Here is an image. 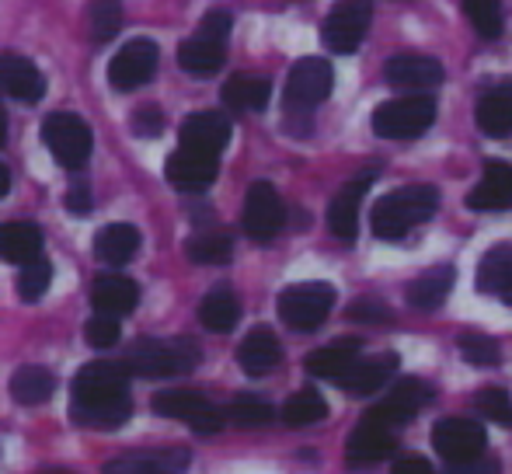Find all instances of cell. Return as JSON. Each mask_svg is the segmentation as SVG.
I'll use <instances>...</instances> for the list:
<instances>
[{"label": "cell", "mask_w": 512, "mask_h": 474, "mask_svg": "<svg viewBox=\"0 0 512 474\" xmlns=\"http://www.w3.org/2000/svg\"><path fill=\"white\" fill-rule=\"evenodd\" d=\"M241 227L244 234L255 244H269L276 241L279 231L286 227V206L279 199V192L269 182H255L248 189L244 199V213H241Z\"/></svg>", "instance_id": "cell-9"}, {"label": "cell", "mask_w": 512, "mask_h": 474, "mask_svg": "<svg viewBox=\"0 0 512 474\" xmlns=\"http://www.w3.org/2000/svg\"><path fill=\"white\" fill-rule=\"evenodd\" d=\"M398 363L401 359L394 353H380V356H359L342 377L335 380L345 394L352 398H366V394H377L380 387H387L398 373Z\"/></svg>", "instance_id": "cell-16"}, {"label": "cell", "mask_w": 512, "mask_h": 474, "mask_svg": "<svg viewBox=\"0 0 512 474\" xmlns=\"http://www.w3.org/2000/svg\"><path fill=\"white\" fill-rule=\"evenodd\" d=\"M0 258L11 265H28L42 258V231L28 220L0 224Z\"/></svg>", "instance_id": "cell-28"}, {"label": "cell", "mask_w": 512, "mask_h": 474, "mask_svg": "<svg viewBox=\"0 0 512 474\" xmlns=\"http://www.w3.org/2000/svg\"><path fill=\"white\" fill-rule=\"evenodd\" d=\"M220 175V154H206L196 147H178L168 157V182L178 192H206Z\"/></svg>", "instance_id": "cell-15"}, {"label": "cell", "mask_w": 512, "mask_h": 474, "mask_svg": "<svg viewBox=\"0 0 512 474\" xmlns=\"http://www.w3.org/2000/svg\"><path fill=\"white\" fill-rule=\"evenodd\" d=\"M387 84L398 91H432L443 84V67L439 60L432 56H422V53H401V56H391L387 60V70H384Z\"/></svg>", "instance_id": "cell-18"}, {"label": "cell", "mask_w": 512, "mask_h": 474, "mask_svg": "<svg viewBox=\"0 0 512 474\" xmlns=\"http://www.w3.org/2000/svg\"><path fill=\"white\" fill-rule=\"evenodd\" d=\"M157 63H161V49L150 39H133L112 56V63H108V81H112L115 91H136L154 81Z\"/></svg>", "instance_id": "cell-11"}, {"label": "cell", "mask_w": 512, "mask_h": 474, "mask_svg": "<svg viewBox=\"0 0 512 474\" xmlns=\"http://www.w3.org/2000/svg\"><path fill=\"white\" fill-rule=\"evenodd\" d=\"M432 398V387L425 384V380L418 377H405L398 380V384L387 391V398H380L377 405L366 412V419L373 422H384V426H405V422H411L418 415V408L425 405V401Z\"/></svg>", "instance_id": "cell-13"}, {"label": "cell", "mask_w": 512, "mask_h": 474, "mask_svg": "<svg viewBox=\"0 0 512 474\" xmlns=\"http://www.w3.org/2000/svg\"><path fill=\"white\" fill-rule=\"evenodd\" d=\"M460 353L471 366H499V346H495V339H488V335H478V332H464L460 335Z\"/></svg>", "instance_id": "cell-42"}, {"label": "cell", "mask_w": 512, "mask_h": 474, "mask_svg": "<svg viewBox=\"0 0 512 474\" xmlns=\"http://www.w3.org/2000/svg\"><path fill=\"white\" fill-rule=\"evenodd\" d=\"M223 60H227V42L206 39V35H192L189 42L178 46V67L192 77H213L220 74Z\"/></svg>", "instance_id": "cell-29"}, {"label": "cell", "mask_w": 512, "mask_h": 474, "mask_svg": "<svg viewBox=\"0 0 512 474\" xmlns=\"http://www.w3.org/2000/svg\"><path fill=\"white\" fill-rule=\"evenodd\" d=\"M436 122V102L429 95H405L377 105L373 112V133L384 140H418Z\"/></svg>", "instance_id": "cell-4"}, {"label": "cell", "mask_w": 512, "mask_h": 474, "mask_svg": "<svg viewBox=\"0 0 512 474\" xmlns=\"http://www.w3.org/2000/svg\"><path fill=\"white\" fill-rule=\"evenodd\" d=\"M272 98V84L255 74H234L223 84V102L234 112H265Z\"/></svg>", "instance_id": "cell-31"}, {"label": "cell", "mask_w": 512, "mask_h": 474, "mask_svg": "<svg viewBox=\"0 0 512 474\" xmlns=\"http://www.w3.org/2000/svg\"><path fill=\"white\" fill-rule=\"evenodd\" d=\"M42 474H74V471H63V468H53V471H42Z\"/></svg>", "instance_id": "cell-52"}, {"label": "cell", "mask_w": 512, "mask_h": 474, "mask_svg": "<svg viewBox=\"0 0 512 474\" xmlns=\"http://www.w3.org/2000/svg\"><path fill=\"white\" fill-rule=\"evenodd\" d=\"M185 255L196 265H227L230 255H234V241L223 231H199L185 241Z\"/></svg>", "instance_id": "cell-35"}, {"label": "cell", "mask_w": 512, "mask_h": 474, "mask_svg": "<svg viewBox=\"0 0 512 474\" xmlns=\"http://www.w3.org/2000/svg\"><path fill=\"white\" fill-rule=\"evenodd\" d=\"M370 21H373L370 0H338L335 11L324 21V46L331 53H356L363 46Z\"/></svg>", "instance_id": "cell-12"}, {"label": "cell", "mask_w": 512, "mask_h": 474, "mask_svg": "<svg viewBox=\"0 0 512 474\" xmlns=\"http://www.w3.org/2000/svg\"><path fill=\"white\" fill-rule=\"evenodd\" d=\"M7 189H11V171H7V164L0 161V199L7 196Z\"/></svg>", "instance_id": "cell-50"}, {"label": "cell", "mask_w": 512, "mask_h": 474, "mask_svg": "<svg viewBox=\"0 0 512 474\" xmlns=\"http://www.w3.org/2000/svg\"><path fill=\"white\" fill-rule=\"evenodd\" d=\"M49 283H53V265L46 262V258H35V262L21 265V276H18V297L21 300H39L42 293L49 290Z\"/></svg>", "instance_id": "cell-40"}, {"label": "cell", "mask_w": 512, "mask_h": 474, "mask_svg": "<svg viewBox=\"0 0 512 474\" xmlns=\"http://www.w3.org/2000/svg\"><path fill=\"white\" fill-rule=\"evenodd\" d=\"M4 140H7V116L0 112V147H4Z\"/></svg>", "instance_id": "cell-51"}, {"label": "cell", "mask_w": 512, "mask_h": 474, "mask_svg": "<svg viewBox=\"0 0 512 474\" xmlns=\"http://www.w3.org/2000/svg\"><path fill=\"white\" fill-rule=\"evenodd\" d=\"M432 447L446 464L474 461V457H485L488 433L478 419H439L432 429Z\"/></svg>", "instance_id": "cell-10"}, {"label": "cell", "mask_w": 512, "mask_h": 474, "mask_svg": "<svg viewBox=\"0 0 512 474\" xmlns=\"http://www.w3.org/2000/svg\"><path fill=\"white\" fill-rule=\"evenodd\" d=\"M394 450H398V440H394L391 426L363 419V426L345 443V464H349V468H370V464L387 461Z\"/></svg>", "instance_id": "cell-19"}, {"label": "cell", "mask_w": 512, "mask_h": 474, "mask_svg": "<svg viewBox=\"0 0 512 474\" xmlns=\"http://www.w3.org/2000/svg\"><path fill=\"white\" fill-rule=\"evenodd\" d=\"M203 359V349L199 342H192L189 335H175V339H143L136 342L126 353V370L136 373V377L147 380H161V377H182V373H192Z\"/></svg>", "instance_id": "cell-3"}, {"label": "cell", "mask_w": 512, "mask_h": 474, "mask_svg": "<svg viewBox=\"0 0 512 474\" xmlns=\"http://www.w3.org/2000/svg\"><path fill=\"white\" fill-rule=\"evenodd\" d=\"M328 419V401L314 391V387H304L297 391L290 401L283 405V422L290 429H304V426H314V422Z\"/></svg>", "instance_id": "cell-36"}, {"label": "cell", "mask_w": 512, "mask_h": 474, "mask_svg": "<svg viewBox=\"0 0 512 474\" xmlns=\"http://www.w3.org/2000/svg\"><path fill=\"white\" fill-rule=\"evenodd\" d=\"M391 474H436V471H432V464L425 461V457L405 454V457H398V461H394Z\"/></svg>", "instance_id": "cell-49"}, {"label": "cell", "mask_w": 512, "mask_h": 474, "mask_svg": "<svg viewBox=\"0 0 512 474\" xmlns=\"http://www.w3.org/2000/svg\"><path fill=\"white\" fill-rule=\"evenodd\" d=\"M119 318L115 314H95V318L84 325V339L95 349H112L119 342Z\"/></svg>", "instance_id": "cell-43"}, {"label": "cell", "mask_w": 512, "mask_h": 474, "mask_svg": "<svg viewBox=\"0 0 512 474\" xmlns=\"http://www.w3.org/2000/svg\"><path fill=\"white\" fill-rule=\"evenodd\" d=\"M56 391V373L46 366H21L11 373V398L18 405H42Z\"/></svg>", "instance_id": "cell-33"}, {"label": "cell", "mask_w": 512, "mask_h": 474, "mask_svg": "<svg viewBox=\"0 0 512 474\" xmlns=\"http://www.w3.org/2000/svg\"><path fill=\"white\" fill-rule=\"evenodd\" d=\"M70 419L84 429H122L133 419L126 363H88L70 384Z\"/></svg>", "instance_id": "cell-1"}, {"label": "cell", "mask_w": 512, "mask_h": 474, "mask_svg": "<svg viewBox=\"0 0 512 474\" xmlns=\"http://www.w3.org/2000/svg\"><path fill=\"white\" fill-rule=\"evenodd\" d=\"M283 359V346H279L276 332L272 328H251L244 335V342L237 346V363L248 377H265L272 373Z\"/></svg>", "instance_id": "cell-23"}, {"label": "cell", "mask_w": 512, "mask_h": 474, "mask_svg": "<svg viewBox=\"0 0 512 474\" xmlns=\"http://www.w3.org/2000/svg\"><path fill=\"white\" fill-rule=\"evenodd\" d=\"M474 408L481 412V419H492L499 422V426H512V401H509V391H502V387H481L478 394H474Z\"/></svg>", "instance_id": "cell-41"}, {"label": "cell", "mask_w": 512, "mask_h": 474, "mask_svg": "<svg viewBox=\"0 0 512 474\" xmlns=\"http://www.w3.org/2000/svg\"><path fill=\"white\" fill-rule=\"evenodd\" d=\"M230 119L223 112H196L182 122V147H196L206 154H223V147L230 143Z\"/></svg>", "instance_id": "cell-24"}, {"label": "cell", "mask_w": 512, "mask_h": 474, "mask_svg": "<svg viewBox=\"0 0 512 474\" xmlns=\"http://www.w3.org/2000/svg\"><path fill=\"white\" fill-rule=\"evenodd\" d=\"M335 307V286L328 283H297L279 293V318L293 332H314L328 321Z\"/></svg>", "instance_id": "cell-7"}, {"label": "cell", "mask_w": 512, "mask_h": 474, "mask_svg": "<svg viewBox=\"0 0 512 474\" xmlns=\"http://www.w3.org/2000/svg\"><path fill=\"white\" fill-rule=\"evenodd\" d=\"M439 210V192L432 185H405L373 203L370 227L380 241H401Z\"/></svg>", "instance_id": "cell-2"}, {"label": "cell", "mask_w": 512, "mask_h": 474, "mask_svg": "<svg viewBox=\"0 0 512 474\" xmlns=\"http://www.w3.org/2000/svg\"><path fill=\"white\" fill-rule=\"evenodd\" d=\"M467 206L478 213H502L512 206V164L509 161H488L481 182L471 189Z\"/></svg>", "instance_id": "cell-21"}, {"label": "cell", "mask_w": 512, "mask_h": 474, "mask_svg": "<svg viewBox=\"0 0 512 474\" xmlns=\"http://www.w3.org/2000/svg\"><path fill=\"white\" fill-rule=\"evenodd\" d=\"M91 304H95L98 314L126 318V314H133L136 304H140V286L129 276H122V272H105V276H98L95 286H91Z\"/></svg>", "instance_id": "cell-22"}, {"label": "cell", "mask_w": 512, "mask_h": 474, "mask_svg": "<svg viewBox=\"0 0 512 474\" xmlns=\"http://www.w3.org/2000/svg\"><path fill=\"white\" fill-rule=\"evenodd\" d=\"M129 126H133L136 136H143V140H154V136L164 133V112L157 109V105H140V109L133 112V119H129Z\"/></svg>", "instance_id": "cell-45"}, {"label": "cell", "mask_w": 512, "mask_h": 474, "mask_svg": "<svg viewBox=\"0 0 512 474\" xmlns=\"http://www.w3.org/2000/svg\"><path fill=\"white\" fill-rule=\"evenodd\" d=\"M189 464V447H161L115 457V461L105 464V474H185Z\"/></svg>", "instance_id": "cell-17"}, {"label": "cell", "mask_w": 512, "mask_h": 474, "mask_svg": "<svg viewBox=\"0 0 512 474\" xmlns=\"http://www.w3.org/2000/svg\"><path fill=\"white\" fill-rule=\"evenodd\" d=\"M345 314H349L352 321H363V325H387V321H391V307H387L384 300H377V297L352 300Z\"/></svg>", "instance_id": "cell-44"}, {"label": "cell", "mask_w": 512, "mask_h": 474, "mask_svg": "<svg viewBox=\"0 0 512 474\" xmlns=\"http://www.w3.org/2000/svg\"><path fill=\"white\" fill-rule=\"evenodd\" d=\"M331 84H335L331 63L321 56H304L286 77V112H307L310 116V109H317L331 95Z\"/></svg>", "instance_id": "cell-8"}, {"label": "cell", "mask_w": 512, "mask_h": 474, "mask_svg": "<svg viewBox=\"0 0 512 474\" xmlns=\"http://www.w3.org/2000/svg\"><path fill=\"white\" fill-rule=\"evenodd\" d=\"M474 119H478V129L492 140H502V136L512 133V84H495L481 95L478 109H474Z\"/></svg>", "instance_id": "cell-27"}, {"label": "cell", "mask_w": 512, "mask_h": 474, "mask_svg": "<svg viewBox=\"0 0 512 474\" xmlns=\"http://www.w3.org/2000/svg\"><path fill=\"white\" fill-rule=\"evenodd\" d=\"M42 143L56 157V164H63L67 171L84 168L91 157V147H95L88 122L74 116V112H53V116L42 119Z\"/></svg>", "instance_id": "cell-5"}, {"label": "cell", "mask_w": 512, "mask_h": 474, "mask_svg": "<svg viewBox=\"0 0 512 474\" xmlns=\"http://www.w3.org/2000/svg\"><path fill=\"white\" fill-rule=\"evenodd\" d=\"M499 461L492 457H474V461H460V464H446V474H499Z\"/></svg>", "instance_id": "cell-47"}, {"label": "cell", "mask_w": 512, "mask_h": 474, "mask_svg": "<svg viewBox=\"0 0 512 474\" xmlns=\"http://www.w3.org/2000/svg\"><path fill=\"white\" fill-rule=\"evenodd\" d=\"M478 290L512 307V244H495L478 265Z\"/></svg>", "instance_id": "cell-25"}, {"label": "cell", "mask_w": 512, "mask_h": 474, "mask_svg": "<svg viewBox=\"0 0 512 474\" xmlns=\"http://www.w3.org/2000/svg\"><path fill=\"white\" fill-rule=\"evenodd\" d=\"M199 321H203L209 332H230V328H237V321H241V304H237L234 290H227V286L209 290L203 297V304H199Z\"/></svg>", "instance_id": "cell-34"}, {"label": "cell", "mask_w": 512, "mask_h": 474, "mask_svg": "<svg viewBox=\"0 0 512 474\" xmlns=\"http://www.w3.org/2000/svg\"><path fill=\"white\" fill-rule=\"evenodd\" d=\"M122 28L119 0H91L88 4V32L95 42H112Z\"/></svg>", "instance_id": "cell-38"}, {"label": "cell", "mask_w": 512, "mask_h": 474, "mask_svg": "<svg viewBox=\"0 0 512 474\" xmlns=\"http://www.w3.org/2000/svg\"><path fill=\"white\" fill-rule=\"evenodd\" d=\"M91 189L84 182H74L70 185V192H67V210L70 213H77V217H88L91 213Z\"/></svg>", "instance_id": "cell-48"}, {"label": "cell", "mask_w": 512, "mask_h": 474, "mask_svg": "<svg viewBox=\"0 0 512 474\" xmlns=\"http://www.w3.org/2000/svg\"><path fill=\"white\" fill-rule=\"evenodd\" d=\"M464 14L481 39H499L502 35V25H506V21H502L499 0H464Z\"/></svg>", "instance_id": "cell-39"}, {"label": "cell", "mask_w": 512, "mask_h": 474, "mask_svg": "<svg viewBox=\"0 0 512 474\" xmlns=\"http://www.w3.org/2000/svg\"><path fill=\"white\" fill-rule=\"evenodd\" d=\"M150 408H154L161 419L185 422V426L196 429L199 436H216L227 426V412H223L220 405H213V401L199 391H161V394H154Z\"/></svg>", "instance_id": "cell-6"}, {"label": "cell", "mask_w": 512, "mask_h": 474, "mask_svg": "<svg viewBox=\"0 0 512 474\" xmlns=\"http://www.w3.org/2000/svg\"><path fill=\"white\" fill-rule=\"evenodd\" d=\"M230 14L223 11V7H213V11L206 14L203 21H199V35H206V39H216V42H227V35H230Z\"/></svg>", "instance_id": "cell-46"}, {"label": "cell", "mask_w": 512, "mask_h": 474, "mask_svg": "<svg viewBox=\"0 0 512 474\" xmlns=\"http://www.w3.org/2000/svg\"><path fill=\"white\" fill-rule=\"evenodd\" d=\"M0 91L11 95L14 102L35 105L46 95V77H42L39 67H35L32 60H25V56L0 53Z\"/></svg>", "instance_id": "cell-20"}, {"label": "cell", "mask_w": 512, "mask_h": 474, "mask_svg": "<svg viewBox=\"0 0 512 474\" xmlns=\"http://www.w3.org/2000/svg\"><path fill=\"white\" fill-rule=\"evenodd\" d=\"M453 279H457V269H453L450 262L432 265V269H425L418 279H411L408 304L415 307V311H436V307H443V300L450 297Z\"/></svg>", "instance_id": "cell-26"}, {"label": "cell", "mask_w": 512, "mask_h": 474, "mask_svg": "<svg viewBox=\"0 0 512 474\" xmlns=\"http://www.w3.org/2000/svg\"><path fill=\"white\" fill-rule=\"evenodd\" d=\"M140 251V231L133 224H108L95 234V255L105 265H126Z\"/></svg>", "instance_id": "cell-32"}, {"label": "cell", "mask_w": 512, "mask_h": 474, "mask_svg": "<svg viewBox=\"0 0 512 474\" xmlns=\"http://www.w3.org/2000/svg\"><path fill=\"white\" fill-rule=\"evenodd\" d=\"M227 419L241 429H262L276 419V412H272L269 401L258 398V394H237V398L227 405Z\"/></svg>", "instance_id": "cell-37"}, {"label": "cell", "mask_w": 512, "mask_h": 474, "mask_svg": "<svg viewBox=\"0 0 512 474\" xmlns=\"http://www.w3.org/2000/svg\"><path fill=\"white\" fill-rule=\"evenodd\" d=\"M373 182H377V168L359 171V175L352 178V182H345L342 192L331 199L328 227H331V234H335L338 241H345V244L356 241V234H359V206H363V196L370 192Z\"/></svg>", "instance_id": "cell-14"}, {"label": "cell", "mask_w": 512, "mask_h": 474, "mask_svg": "<svg viewBox=\"0 0 512 474\" xmlns=\"http://www.w3.org/2000/svg\"><path fill=\"white\" fill-rule=\"evenodd\" d=\"M363 353V342L359 339H342V342H331V346L317 349L304 359L310 377H321V380H338L345 370Z\"/></svg>", "instance_id": "cell-30"}]
</instances>
